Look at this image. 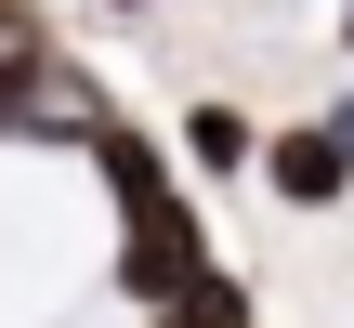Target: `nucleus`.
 <instances>
[{"label":"nucleus","instance_id":"f03ea898","mask_svg":"<svg viewBox=\"0 0 354 328\" xmlns=\"http://www.w3.org/2000/svg\"><path fill=\"white\" fill-rule=\"evenodd\" d=\"M263 184H276L289 210H328V197H354V105L302 118V131H276V145H263Z\"/></svg>","mask_w":354,"mask_h":328},{"label":"nucleus","instance_id":"7ed1b4c3","mask_svg":"<svg viewBox=\"0 0 354 328\" xmlns=\"http://www.w3.org/2000/svg\"><path fill=\"white\" fill-rule=\"evenodd\" d=\"M39 118H66V131L92 145V105H79V92L53 79V53L26 39V53H0V131H39Z\"/></svg>","mask_w":354,"mask_h":328},{"label":"nucleus","instance_id":"f257e3e1","mask_svg":"<svg viewBox=\"0 0 354 328\" xmlns=\"http://www.w3.org/2000/svg\"><path fill=\"white\" fill-rule=\"evenodd\" d=\"M223 263H210V237H197V210L184 197H131L118 210V289L145 302V316H171V302H197Z\"/></svg>","mask_w":354,"mask_h":328},{"label":"nucleus","instance_id":"423d86ee","mask_svg":"<svg viewBox=\"0 0 354 328\" xmlns=\"http://www.w3.org/2000/svg\"><path fill=\"white\" fill-rule=\"evenodd\" d=\"M39 39V0H0V53H26Z\"/></svg>","mask_w":354,"mask_h":328},{"label":"nucleus","instance_id":"39448f33","mask_svg":"<svg viewBox=\"0 0 354 328\" xmlns=\"http://www.w3.org/2000/svg\"><path fill=\"white\" fill-rule=\"evenodd\" d=\"M158 328H250V302H236V289H223V276H210V289H197V302H171V316Z\"/></svg>","mask_w":354,"mask_h":328},{"label":"nucleus","instance_id":"20e7f679","mask_svg":"<svg viewBox=\"0 0 354 328\" xmlns=\"http://www.w3.org/2000/svg\"><path fill=\"white\" fill-rule=\"evenodd\" d=\"M184 158H197V171H250V158H263V131H250L236 105H197V118H184Z\"/></svg>","mask_w":354,"mask_h":328}]
</instances>
